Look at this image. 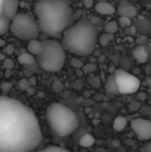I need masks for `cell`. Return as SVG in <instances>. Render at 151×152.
<instances>
[{
	"label": "cell",
	"instance_id": "39",
	"mask_svg": "<svg viewBox=\"0 0 151 152\" xmlns=\"http://www.w3.org/2000/svg\"><path fill=\"white\" fill-rule=\"evenodd\" d=\"M70 1H78V0H70Z\"/></svg>",
	"mask_w": 151,
	"mask_h": 152
},
{
	"label": "cell",
	"instance_id": "10",
	"mask_svg": "<svg viewBox=\"0 0 151 152\" xmlns=\"http://www.w3.org/2000/svg\"><path fill=\"white\" fill-rule=\"evenodd\" d=\"M117 12L120 16H124V17L133 19V18L137 16L138 11L133 4L126 2V1H124V2H121L119 4L118 8H117Z\"/></svg>",
	"mask_w": 151,
	"mask_h": 152
},
{
	"label": "cell",
	"instance_id": "17",
	"mask_svg": "<svg viewBox=\"0 0 151 152\" xmlns=\"http://www.w3.org/2000/svg\"><path fill=\"white\" fill-rule=\"evenodd\" d=\"M127 126V120L125 117L123 116H118L117 117L114 121H113V128L117 132H121L123 131Z\"/></svg>",
	"mask_w": 151,
	"mask_h": 152
},
{
	"label": "cell",
	"instance_id": "32",
	"mask_svg": "<svg viewBox=\"0 0 151 152\" xmlns=\"http://www.w3.org/2000/svg\"><path fill=\"white\" fill-rule=\"evenodd\" d=\"M82 3L83 5L87 9H90L93 6V0H83Z\"/></svg>",
	"mask_w": 151,
	"mask_h": 152
},
{
	"label": "cell",
	"instance_id": "25",
	"mask_svg": "<svg viewBox=\"0 0 151 152\" xmlns=\"http://www.w3.org/2000/svg\"><path fill=\"white\" fill-rule=\"evenodd\" d=\"M70 65L72 67H74L75 69H82L85 64H84V62H83L82 60H80L78 58H72L70 60Z\"/></svg>",
	"mask_w": 151,
	"mask_h": 152
},
{
	"label": "cell",
	"instance_id": "38",
	"mask_svg": "<svg viewBox=\"0 0 151 152\" xmlns=\"http://www.w3.org/2000/svg\"><path fill=\"white\" fill-rule=\"evenodd\" d=\"M150 61H151V53H150Z\"/></svg>",
	"mask_w": 151,
	"mask_h": 152
},
{
	"label": "cell",
	"instance_id": "9",
	"mask_svg": "<svg viewBox=\"0 0 151 152\" xmlns=\"http://www.w3.org/2000/svg\"><path fill=\"white\" fill-rule=\"evenodd\" d=\"M20 5L19 0H4L1 13L7 19L12 20L18 13Z\"/></svg>",
	"mask_w": 151,
	"mask_h": 152
},
{
	"label": "cell",
	"instance_id": "27",
	"mask_svg": "<svg viewBox=\"0 0 151 152\" xmlns=\"http://www.w3.org/2000/svg\"><path fill=\"white\" fill-rule=\"evenodd\" d=\"M29 82L27 80V79H25V78H23V79H20V82H19V87L21 89V90H27L28 88H29Z\"/></svg>",
	"mask_w": 151,
	"mask_h": 152
},
{
	"label": "cell",
	"instance_id": "21",
	"mask_svg": "<svg viewBox=\"0 0 151 152\" xmlns=\"http://www.w3.org/2000/svg\"><path fill=\"white\" fill-rule=\"evenodd\" d=\"M105 32L106 33H109V34H115L117 30H118V24H117V21L116 20H111V21H109L108 23H106L105 25Z\"/></svg>",
	"mask_w": 151,
	"mask_h": 152
},
{
	"label": "cell",
	"instance_id": "29",
	"mask_svg": "<svg viewBox=\"0 0 151 152\" xmlns=\"http://www.w3.org/2000/svg\"><path fill=\"white\" fill-rule=\"evenodd\" d=\"M125 33H126L127 35H130V36H134V35H136L138 32H137L136 28H135L134 26L131 25V26H129V27H127V28H125Z\"/></svg>",
	"mask_w": 151,
	"mask_h": 152
},
{
	"label": "cell",
	"instance_id": "31",
	"mask_svg": "<svg viewBox=\"0 0 151 152\" xmlns=\"http://www.w3.org/2000/svg\"><path fill=\"white\" fill-rule=\"evenodd\" d=\"M1 88H2L4 93H7V92H9L12 89V84L10 82H5V83L2 84Z\"/></svg>",
	"mask_w": 151,
	"mask_h": 152
},
{
	"label": "cell",
	"instance_id": "26",
	"mask_svg": "<svg viewBox=\"0 0 151 152\" xmlns=\"http://www.w3.org/2000/svg\"><path fill=\"white\" fill-rule=\"evenodd\" d=\"M136 42L138 44V45H142V46H145L146 44H148V37H147V35H140L137 39H136Z\"/></svg>",
	"mask_w": 151,
	"mask_h": 152
},
{
	"label": "cell",
	"instance_id": "13",
	"mask_svg": "<svg viewBox=\"0 0 151 152\" xmlns=\"http://www.w3.org/2000/svg\"><path fill=\"white\" fill-rule=\"evenodd\" d=\"M95 11L98 13L101 14V15H107V16L108 15H112V14H114L116 12L115 7L111 4H109V3H108L106 1L99 2L95 5Z\"/></svg>",
	"mask_w": 151,
	"mask_h": 152
},
{
	"label": "cell",
	"instance_id": "30",
	"mask_svg": "<svg viewBox=\"0 0 151 152\" xmlns=\"http://www.w3.org/2000/svg\"><path fill=\"white\" fill-rule=\"evenodd\" d=\"M53 90L55 91V92H60V91H61L62 90V84H61V82L60 81V80H56L54 83H53Z\"/></svg>",
	"mask_w": 151,
	"mask_h": 152
},
{
	"label": "cell",
	"instance_id": "36",
	"mask_svg": "<svg viewBox=\"0 0 151 152\" xmlns=\"http://www.w3.org/2000/svg\"><path fill=\"white\" fill-rule=\"evenodd\" d=\"M4 59H5V55L0 52V61H4Z\"/></svg>",
	"mask_w": 151,
	"mask_h": 152
},
{
	"label": "cell",
	"instance_id": "19",
	"mask_svg": "<svg viewBox=\"0 0 151 152\" xmlns=\"http://www.w3.org/2000/svg\"><path fill=\"white\" fill-rule=\"evenodd\" d=\"M114 38H115V37L113 34H109V33L105 32V33L101 34L100 37H98V42L101 46L106 47L114 40Z\"/></svg>",
	"mask_w": 151,
	"mask_h": 152
},
{
	"label": "cell",
	"instance_id": "3",
	"mask_svg": "<svg viewBox=\"0 0 151 152\" xmlns=\"http://www.w3.org/2000/svg\"><path fill=\"white\" fill-rule=\"evenodd\" d=\"M98 37V29L92 22L80 20L63 32L61 45L73 54L86 56L94 52Z\"/></svg>",
	"mask_w": 151,
	"mask_h": 152
},
{
	"label": "cell",
	"instance_id": "8",
	"mask_svg": "<svg viewBox=\"0 0 151 152\" xmlns=\"http://www.w3.org/2000/svg\"><path fill=\"white\" fill-rule=\"evenodd\" d=\"M131 128L140 141L151 140V120L145 118H135L131 122Z\"/></svg>",
	"mask_w": 151,
	"mask_h": 152
},
{
	"label": "cell",
	"instance_id": "24",
	"mask_svg": "<svg viewBox=\"0 0 151 152\" xmlns=\"http://www.w3.org/2000/svg\"><path fill=\"white\" fill-rule=\"evenodd\" d=\"M97 69V67L94 63H87V64H85L82 68V71L84 74H90V73H93L94 72L95 70Z\"/></svg>",
	"mask_w": 151,
	"mask_h": 152
},
{
	"label": "cell",
	"instance_id": "1",
	"mask_svg": "<svg viewBox=\"0 0 151 152\" xmlns=\"http://www.w3.org/2000/svg\"><path fill=\"white\" fill-rule=\"evenodd\" d=\"M42 138L34 111L16 99L0 95V152H34Z\"/></svg>",
	"mask_w": 151,
	"mask_h": 152
},
{
	"label": "cell",
	"instance_id": "7",
	"mask_svg": "<svg viewBox=\"0 0 151 152\" xmlns=\"http://www.w3.org/2000/svg\"><path fill=\"white\" fill-rule=\"evenodd\" d=\"M114 77L119 94H133L135 93L140 87V79L125 69H117L114 73Z\"/></svg>",
	"mask_w": 151,
	"mask_h": 152
},
{
	"label": "cell",
	"instance_id": "33",
	"mask_svg": "<svg viewBox=\"0 0 151 152\" xmlns=\"http://www.w3.org/2000/svg\"><path fill=\"white\" fill-rule=\"evenodd\" d=\"M13 52H14V47H13V45H8L5 48H4V53H6V54H12L13 53Z\"/></svg>",
	"mask_w": 151,
	"mask_h": 152
},
{
	"label": "cell",
	"instance_id": "11",
	"mask_svg": "<svg viewBox=\"0 0 151 152\" xmlns=\"http://www.w3.org/2000/svg\"><path fill=\"white\" fill-rule=\"evenodd\" d=\"M132 54L134 60L140 63H145L150 59V54L146 47L142 45H137L136 47H134L132 52Z\"/></svg>",
	"mask_w": 151,
	"mask_h": 152
},
{
	"label": "cell",
	"instance_id": "16",
	"mask_svg": "<svg viewBox=\"0 0 151 152\" xmlns=\"http://www.w3.org/2000/svg\"><path fill=\"white\" fill-rule=\"evenodd\" d=\"M18 62L21 65H26V66H28V65H32L35 63L36 61V58L34 55L30 54L29 53H21L20 54H19L18 58Z\"/></svg>",
	"mask_w": 151,
	"mask_h": 152
},
{
	"label": "cell",
	"instance_id": "34",
	"mask_svg": "<svg viewBox=\"0 0 151 152\" xmlns=\"http://www.w3.org/2000/svg\"><path fill=\"white\" fill-rule=\"evenodd\" d=\"M146 152H151V142L146 146Z\"/></svg>",
	"mask_w": 151,
	"mask_h": 152
},
{
	"label": "cell",
	"instance_id": "37",
	"mask_svg": "<svg viewBox=\"0 0 151 152\" xmlns=\"http://www.w3.org/2000/svg\"><path fill=\"white\" fill-rule=\"evenodd\" d=\"M3 2H4V0H0V13H1V11H2V5H3Z\"/></svg>",
	"mask_w": 151,
	"mask_h": 152
},
{
	"label": "cell",
	"instance_id": "23",
	"mask_svg": "<svg viewBox=\"0 0 151 152\" xmlns=\"http://www.w3.org/2000/svg\"><path fill=\"white\" fill-rule=\"evenodd\" d=\"M117 24H118V27H121L123 28H126L127 27L132 25V19L127 18V17H124V16H120L117 20Z\"/></svg>",
	"mask_w": 151,
	"mask_h": 152
},
{
	"label": "cell",
	"instance_id": "12",
	"mask_svg": "<svg viewBox=\"0 0 151 152\" xmlns=\"http://www.w3.org/2000/svg\"><path fill=\"white\" fill-rule=\"evenodd\" d=\"M134 27L136 28L137 32L141 33V35H148L151 33V20L147 18H139L136 20Z\"/></svg>",
	"mask_w": 151,
	"mask_h": 152
},
{
	"label": "cell",
	"instance_id": "15",
	"mask_svg": "<svg viewBox=\"0 0 151 152\" xmlns=\"http://www.w3.org/2000/svg\"><path fill=\"white\" fill-rule=\"evenodd\" d=\"M105 90L107 93L111 94H119L117 86V83L115 80V77L114 74L113 75H109L105 82Z\"/></svg>",
	"mask_w": 151,
	"mask_h": 152
},
{
	"label": "cell",
	"instance_id": "2",
	"mask_svg": "<svg viewBox=\"0 0 151 152\" xmlns=\"http://www.w3.org/2000/svg\"><path fill=\"white\" fill-rule=\"evenodd\" d=\"M35 11L39 29L55 39L61 37L74 20V11L65 0H42Z\"/></svg>",
	"mask_w": 151,
	"mask_h": 152
},
{
	"label": "cell",
	"instance_id": "18",
	"mask_svg": "<svg viewBox=\"0 0 151 152\" xmlns=\"http://www.w3.org/2000/svg\"><path fill=\"white\" fill-rule=\"evenodd\" d=\"M94 143H95V138L90 134H84L79 141V145L83 148H90Z\"/></svg>",
	"mask_w": 151,
	"mask_h": 152
},
{
	"label": "cell",
	"instance_id": "20",
	"mask_svg": "<svg viewBox=\"0 0 151 152\" xmlns=\"http://www.w3.org/2000/svg\"><path fill=\"white\" fill-rule=\"evenodd\" d=\"M11 20L0 13V35H4L10 29Z\"/></svg>",
	"mask_w": 151,
	"mask_h": 152
},
{
	"label": "cell",
	"instance_id": "35",
	"mask_svg": "<svg viewBox=\"0 0 151 152\" xmlns=\"http://www.w3.org/2000/svg\"><path fill=\"white\" fill-rule=\"evenodd\" d=\"M5 44H6L5 41H4V39H1V38H0V47H4V46L5 45Z\"/></svg>",
	"mask_w": 151,
	"mask_h": 152
},
{
	"label": "cell",
	"instance_id": "22",
	"mask_svg": "<svg viewBox=\"0 0 151 152\" xmlns=\"http://www.w3.org/2000/svg\"><path fill=\"white\" fill-rule=\"evenodd\" d=\"M34 152H70L69 150L64 149L62 147H59V146H48L46 148H44L42 150L36 151Z\"/></svg>",
	"mask_w": 151,
	"mask_h": 152
},
{
	"label": "cell",
	"instance_id": "4",
	"mask_svg": "<svg viewBox=\"0 0 151 152\" xmlns=\"http://www.w3.org/2000/svg\"><path fill=\"white\" fill-rule=\"evenodd\" d=\"M46 120L53 133L59 137L70 135L78 126V118L75 111L58 102L47 107Z\"/></svg>",
	"mask_w": 151,
	"mask_h": 152
},
{
	"label": "cell",
	"instance_id": "6",
	"mask_svg": "<svg viewBox=\"0 0 151 152\" xmlns=\"http://www.w3.org/2000/svg\"><path fill=\"white\" fill-rule=\"evenodd\" d=\"M9 30L15 37L25 41L36 39L40 32L37 22L26 13H17L11 20Z\"/></svg>",
	"mask_w": 151,
	"mask_h": 152
},
{
	"label": "cell",
	"instance_id": "5",
	"mask_svg": "<svg viewBox=\"0 0 151 152\" xmlns=\"http://www.w3.org/2000/svg\"><path fill=\"white\" fill-rule=\"evenodd\" d=\"M43 48L36 56L38 65L48 72L60 71L65 63L66 54L61 42L55 38H49L42 41Z\"/></svg>",
	"mask_w": 151,
	"mask_h": 152
},
{
	"label": "cell",
	"instance_id": "14",
	"mask_svg": "<svg viewBox=\"0 0 151 152\" xmlns=\"http://www.w3.org/2000/svg\"><path fill=\"white\" fill-rule=\"evenodd\" d=\"M42 48H43L42 41L38 40L37 38L28 41L27 49H28V53H29L30 54L34 56H37L41 53Z\"/></svg>",
	"mask_w": 151,
	"mask_h": 152
},
{
	"label": "cell",
	"instance_id": "28",
	"mask_svg": "<svg viewBox=\"0 0 151 152\" xmlns=\"http://www.w3.org/2000/svg\"><path fill=\"white\" fill-rule=\"evenodd\" d=\"M14 66V63H13V61L11 60V59H4V67L7 69V70H10L13 68Z\"/></svg>",
	"mask_w": 151,
	"mask_h": 152
}]
</instances>
